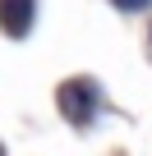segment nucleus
<instances>
[{
	"label": "nucleus",
	"mask_w": 152,
	"mask_h": 156,
	"mask_svg": "<svg viewBox=\"0 0 152 156\" xmlns=\"http://www.w3.org/2000/svg\"><path fill=\"white\" fill-rule=\"evenodd\" d=\"M0 156H5V147H0Z\"/></svg>",
	"instance_id": "20e7f679"
},
{
	"label": "nucleus",
	"mask_w": 152,
	"mask_h": 156,
	"mask_svg": "<svg viewBox=\"0 0 152 156\" xmlns=\"http://www.w3.org/2000/svg\"><path fill=\"white\" fill-rule=\"evenodd\" d=\"M32 14H37V0H0V28L9 37H23L32 28Z\"/></svg>",
	"instance_id": "f03ea898"
},
{
	"label": "nucleus",
	"mask_w": 152,
	"mask_h": 156,
	"mask_svg": "<svg viewBox=\"0 0 152 156\" xmlns=\"http://www.w3.org/2000/svg\"><path fill=\"white\" fill-rule=\"evenodd\" d=\"M55 101H60V115L69 119V124H92V115H97V83L92 78H69V83L55 92Z\"/></svg>",
	"instance_id": "f257e3e1"
},
{
	"label": "nucleus",
	"mask_w": 152,
	"mask_h": 156,
	"mask_svg": "<svg viewBox=\"0 0 152 156\" xmlns=\"http://www.w3.org/2000/svg\"><path fill=\"white\" fill-rule=\"evenodd\" d=\"M115 5H120V9H147L152 0H115Z\"/></svg>",
	"instance_id": "7ed1b4c3"
}]
</instances>
